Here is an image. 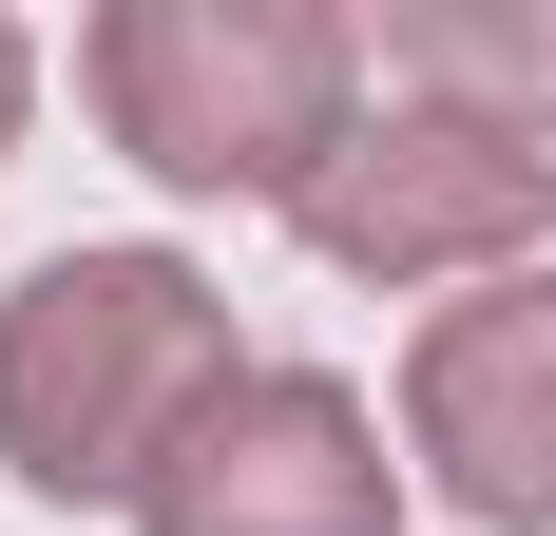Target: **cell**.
Segmentation results:
<instances>
[{
	"mask_svg": "<svg viewBox=\"0 0 556 536\" xmlns=\"http://www.w3.org/2000/svg\"><path fill=\"white\" fill-rule=\"evenodd\" d=\"M403 441H422V480L480 536H556V268L460 288L403 345Z\"/></svg>",
	"mask_w": 556,
	"mask_h": 536,
	"instance_id": "5",
	"label": "cell"
},
{
	"mask_svg": "<svg viewBox=\"0 0 556 536\" xmlns=\"http://www.w3.org/2000/svg\"><path fill=\"white\" fill-rule=\"evenodd\" d=\"M230 383L250 365H230V307L192 250H58L0 288V460L58 518H135Z\"/></svg>",
	"mask_w": 556,
	"mask_h": 536,
	"instance_id": "1",
	"label": "cell"
},
{
	"mask_svg": "<svg viewBox=\"0 0 556 536\" xmlns=\"http://www.w3.org/2000/svg\"><path fill=\"white\" fill-rule=\"evenodd\" d=\"M77 97L115 115V154L154 192H307L365 115V39L327 0H115L77 39Z\"/></svg>",
	"mask_w": 556,
	"mask_h": 536,
	"instance_id": "2",
	"label": "cell"
},
{
	"mask_svg": "<svg viewBox=\"0 0 556 536\" xmlns=\"http://www.w3.org/2000/svg\"><path fill=\"white\" fill-rule=\"evenodd\" d=\"M135 536H403L384 422L327 365H250L212 422L173 441V480L135 498Z\"/></svg>",
	"mask_w": 556,
	"mask_h": 536,
	"instance_id": "4",
	"label": "cell"
},
{
	"mask_svg": "<svg viewBox=\"0 0 556 536\" xmlns=\"http://www.w3.org/2000/svg\"><path fill=\"white\" fill-rule=\"evenodd\" d=\"M20 97H39V58H20V20H0V154H20Z\"/></svg>",
	"mask_w": 556,
	"mask_h": 536,
	"instance_id": "7",
	"label": "cell"
},
{
	"mask_svg": "<svg viewBox=\"0 0 556 536\" xmlns=\"http://www.w3.org/2000/svg\"><path fill=\"white\" fill-rule=\"evenodd\" d=\"M365 77L384 97H442V115H500L556 154V0H384L365 20Z\"/></svg>",
	"mask_w": 556,
	"mask_h": 536,
	"instance_id": "6",
	"label": "cell"
},
{
	"mask_svg": "<svg viewBox=\"0 0 556 536\" xmlns=\"http://www.w3.org/2000/svg\"><path fill=\"white\" fill-rule=\"evenodd\" d=\"M288 230H307V268H345V288H442V268L500 288L556 230V154L500 135V115H442V97H365L345 154L288 192Z\"/></svg>",
	"mask_w": 556,
	"mask_h": 536,
	"instance_id": "3",
	"label": "cell"
}]
</instances>
